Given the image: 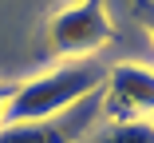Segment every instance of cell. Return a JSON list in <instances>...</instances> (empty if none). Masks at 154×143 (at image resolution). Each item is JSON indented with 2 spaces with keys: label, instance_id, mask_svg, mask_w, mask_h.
Masks as SVG:
<instances>
[{
  "label": "cell",
  "instance_id": "4",
  "mask_svg": "<svg viewBox=\"0 0 154 143\" xmlns=\"http://www.w3.org/2000/svg\"><path fill=\"white\" fill-rule=\"evenodd\" d=\"M103 119H150L154 115V68L142 64H115L103 83Z\"/></svg>",
  "mask_w": 154,
  "mask_h": 143
},
{
  "label": "cell",
  "instance_id": "1",
  "mask_svg": "<svg viewBox=\"0 0 154 143\" xmlns=\"http://www.w3.org/2000/svg\"><path fill=\"white\" fill-rule=\"evenodd\" d=\"M107 83V68L103 64H59L44 76H32L28 83H16L12 103H8V123H44L71 111L75 103H83L87 96L103 92Z\"/></svg>",
  "mask_w": 154,
  "mask_h": 143
},
{
  "label": "cell",
  "instance_id": "3",
  "mask_svg": "<svg viewBox=\"0 0 154 143\" xmlns=\"http://www.w3.org/2000/svg\"><path fill=\"white\" fill-rule=\"evenodd\" d=\"M103 123V96H87L71 111L44 123H4L0 127V143H83L91 131Z\"/></svg>",
  "mask_w": 154,
  "mask_h": 143
},
{
  "label": "cell",
  "instance_id": "5",
  "mask_svg": "<svg viewBox=\"0 0 154 143\" xmlns=\"http://www.w3.org/2000/svg\"><path fill=\"white\" fill-rule=\"evenodd\" d=\"M83 143H154L150 119H119V123H99Z\"/></svg>",
  "mask_w": 154,
  "mask_h": 143
},
{
  "label": "cell",
  "instance_id": "6",
  "mask_svg": "<svg viewBox=\"0 0 154 143\" xmlns=\"http://www.w3.org/2000/svg\"><path fill=\"white\" fill-rule=\"evenodd\" d=\"M134 16L146 24V32H150V40H154V0H134Z\"/></svg>",
  "mask_w": 154,
  "mask_h": 143
},
{
  "label": "cell",
  "instance_id": "8",
  "mask_svg": "<svg viewBox=\"0 0 154 143\" xmlns=\"http://www.w3.org/2000/svg\"><path fill=\"white\" fill-rule=\"evenodd\" d=\"M150 127H154V115H150Z\"/></svg>",
  "mask_w": 154,
  "mask_h": 143
},
{
  "label": "cell",
  "instance_id": "2",
  "mask_svg": "<svg viewBox=\"0 0 154 143\" xmlns=\"http://www.w3.org/2000/svg\"><path fill=\"white\" fill-rule=\"evenodd\" d=\"M107 44H115V24L103 0H75L48 20V48L59 60H71V64L91 60Z\"/></svg>",
  "mask_w": 154,
  "mask_h": 143
},
{
  "label": "cell",
  "instance_id": "7",
  "mask_svg": "<svg viewBox=\"0 0 154 143\" xmlns=\"http://www.w3.org/2000/svg\"><path fill=\"white\" fill-rule=\"evenodd\" d=\"M12 92H16V83H0V127L8 123V103H12Z\"/></svg>",
  "mask_w": 154,
  "mask_h": 143
}]
</instances>
